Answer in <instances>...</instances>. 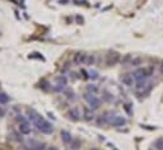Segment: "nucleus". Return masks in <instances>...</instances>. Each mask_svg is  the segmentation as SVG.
Listing matches in <instances>:
<instances>
[{"mask_svg":"<svg viewBox=\"0 0 163 150\" xmlns=\"http://www.w3.org/2000/svg\"><path fill=\"white\" fill-rule=\"evenodd\" d=\"M25 116H27L28 121L35 126L41 134L51 135L54 132V125L50 121H47L44 116H41L35 108H25Z\"/></svg>","mask_w":163,"mask_h":150,"instance_id":"1","label":"nucleus"},{"mask_svg":"<svg viewBox=\"0 0 163 150\" xmlns=\"http://www.w3.org/2000/svg\"><path fill=\"white\" fill-rule=\"evenodd\" d=\"M83 98L85 99V102L88 103V107L91 108V110L96 111V110H98V108L101 107V99H99L96 94L85 93V94L83 96Z\"/></svg>","mask_w":163,"mask_h":150,"instance_id":"2","label":"nucleus"},{"mask_svg":"<svg viewBox=\"0 0 163 150\" xmlns=\"http://www.w3.org/2000/svg\"><path fill=\"white\" fill-rule=\"evenodd\" d=\"M133 78L135 81H140V80H147L148 78H150V75L147 68H136L133 71Z\"/></svg>","mask_w":163,"mask_h":150,"instance_id":"3","label":"nucleus"},{"mask_svg":"<svg viewBox=\"0 0 163 150\" xmlns=\"http://www.w3.org/2000/svg\"><path fill=\"white\" fill-rule=\"evenodd\" d=\"M120 60H121V55L116 51H111L106 55V65L108 68H112V66L117 65L120 62Z\"/></svg>","mask_w":163,"mask_h":150,"instance_id":"4","label":"nucleus"},{"mask_svg":"<svg viewBox=\"0 0 163 150\" xmlns=\"http://www.w3.org/2000/svg\"><path fill=\"white\" fill-rule=\"evenodd\" d=\"M126 123H127V120L124 117V116H114L110 120L108 125L110 126H112V127H116V129H120V127H124L126 126Z\"/></svg>","mask_w":163,"mask_h":150,"instance_id":"5","label":"nucleus"},{"mask_svg":"<svg viewBox=\"0 0 163 150\" xmlns=\"http://www.w3.org/2000/svg\"><path fill=\"white\" fill-rule=\"evenodd\" d=\"M55 81H56V84L52 87L54 90L55 92H64V89L68 85V78L65 75H59V77H56Z\"/></svg>","mask_w":163,"mask_h":150,"instance_id":"6","label":"nucleus"},{"mask_svg":"<svg viewBox=\"0 0 163 150\" xmlns=\"http://www.w3.org/2000/svg\"><path fill=\"white\" fill-rule=\"evenodd\" d=\"M114 116H112V113H111L110 111H105L102 114H99V116H97L96 117V123H97V126H103V125H108V122H110V120Z\"/></svg>","mask_w":163,"mask_h":150,"instance_id":"7","label":"nucleus"},{"mask_svg":"<svg viewBox=\"0 0 163 150\" xmlns=\"http://www.w3.org/2000/svg\"><path fill=\"white\" fill-rule=\"evenodd\" d=\"M66 117L69 118L70 121H73V122H78L82 118V113H80L78 107H72V108H69V110H68Z\"/></svg>","mask_w":163,"mask_h":150,"instance_id":"8","label":"nucleus"},{"mask_svg":"<svg viewBox=\"0 0 163 150\" xmlns=\"http://www.w3.org/2000/svg\"><path fill=\"white\" fill-rule=\"evenodd\" d=\"M120 81H121V84L127 87V88H131L135 85V80L133 78V74L130 73H124L121 74V77H120Z\"/></svg>","mask_w":163,"mask_h":150,"instance_id":"9","label":"nucleus"},{"mask_svg":"<svg viewBox=\"0 0 163 150\" xmlns=\"http://www.w3.org/2000/svg\"><path fill=\"white\" fill-rule=\"evenodd\" d=\"M87 56L88 54L85 52H82V51H78L73 55V59H72V62L75 65V66H79L82 64H85V60H87Z\"/></svg>","mask_w":163,"mask_h":150,"instance_id":"10","label":"nucleus"},{"mask_svg":"<svg viewBox=\"0 0 163 150\" xmlns=\"http://www.w3.org/2000/svg\"><path fill=\"white\" fill-rule=\"evenodd\" d=\"M82 118L84 121H87V122H92L96 120V114H94V111L91 110L89 107L87 106H84L83 107V112H82Z\"/></svg>","mask_w":163,"mask_h":150,"instance_id":"11","label":"nucleus"},{"mask_svg":"<svg viewBox=\"0 0 163 150\" xmlns=\"http://www.w3.org/2000/svg\"><path fill=\"white\" fill-rule=\"evenodd\" d=\"M74 137H73L70 131H68V130H61V131H60V140L63 141L64 145H70Z\"/></svg>","mask_w":163,"mask_h":150,"instance_id":"12","label":"nucleus"},{"mask_svg":"<svg viewBox=\"0 0 163 150\" xmlns=\"http://www.w3.org/2000/svg\"><path fill=\"white\" fill-rule=\"evenodd\" d=\"M18 131L23 136H27L32 132V127H31V122H24V123H18Z\"/></svg>","mask_w":163,"mask_h":150,"instance_id":"13","label":"nucleus"},{"mask_svg":"<svg viewBox=\"0 0 163 150\" xmlns=\"http://www.w3.org/2000/svg\"><path fill=\"white\" fill-rule=\"evenodd\" d=\"M63 94L65 96V98L68 99V101H75L76 99V94H75V92L72 89V88H65L64 92H63Z\"/></svg>","mask_w":163,"mask_h":150,"instance_id":"14","label":"nucleus"},{"mask_svg":"<svg viewBox=\"0 0 163 150\" xmlns=\"http://www.w3.org/2000/svg\"><path fill=\"white\" fill-rule=\"evenodd\" d=\"M102 101L106 102V103H111L114 101V96L110 90L107 89H102Z\"/></svg>","mask_w":163,"mask_h":150,"instance_id":"15","label":"nucleus"},{"mask_svg":"<svg viewBox=\"0 0 163 150\" xmlns=\"http://www.w3.org/2000/svg\"><path fill=\"white\" fill-rule=\"evenodd\" d=\"M140 65H143V57H140V56H135V57H133L131 59V61H130V66L131 68H140Z\"/></svg>","mask_w":163,"mask_h":150,"instance_id":"16","label":"nucleus"},{"mask_svg":"<svg viewBox=\"0 0 163 150\" xmlns=\"http://www.w3.org/2000/svg\"><path fill=\"white\" fill-rule=\"evenodd\" d=\"M122 108H124V111L126 112V114L129 116V117H133L134 116V110H133V103L130 102H126L122 104Z\"/></svg>","mask_w":163,"mask_h":150,"instance_id":"17","label":"nucleus"},{"mask_svg":"<svg viewBox=\"0 0 163 150\" xmlns=\"http://www.w3.org/2000/svg\"><path fill=\"white\" fill-rule=\"evenodd\" d=\"M148 84H149V83H147V80H140V81H136V83H135L134 88H135V90H136V92L142 90V93H143L144 89L147 88V85H148Z\"/></svg>","mask_w":163,"mask_h":150,"instance_id":"18","label":"nucleus"},{"mask_svg":"<svg viewBox=\"0 0 163 150\" xmlns=\"http://www.w3.org/2000/svg\"><path fill=\"white\" fill-rule=\"evenodd\" d=\"M10 102V97L5 92H0V106H5Z\"/></svg>","mask_w":163,"mask_h":150,"instance_id":"19","label":"nucleus"},{"mask_svg":"<svg viewBox=\"0 0 163 150\" xmlns=\"http://www.w3.org/2000/svg\"><path fill=\"white\" fill-rule=\"evenodd\" d=\"M133 59V55L131 54H126L121 57V60H120V64H121V66H127L130 65V61Z\"/></svg>","mask_w":163,"mask_h":150,"instance_id":"20","label":"nucleus"},{"mask_svg":"<svg viewBox=\"0 0 163 150\" xmlns=\"http://www.w3.org/2000/svg\"><path fill=\"white\" fill-rule=\"evenodd\" d=\"M96 61H97L96 55H94V54H88L87 60H85V65H87V66H93V65H96Z\"/></svg>","mask_w":163,"mask_h":150,"instance_id":"21","label":"nucleus"},{"mask_svg":"<svg viewBox=\"0 0 163 150\" xmlns=\"http://www.w3.org/2000/svg\"><path fill=\"white\" fill-rule=\"evenodd\" d=\"M80 146H82V140L78 139V137H74L72 140V143H70V149L72 150H78Z\"/></svg>","mask_w":163,"mask_h":150,"instance_id":"22","label":"nucleus"},{"mask_svg":"<svg viewBox=\"0 0 163 150\" xmlns=\"http://www.w3.org/2000/svg\"><path fill=\"white\" fill-rule=\"evenodd\" d=\"M85 90H87V93H92V94H97L98 93V85L97 84H88L87 87H85Z\"/></svg>","mask_w":163,"mask_h":150,"instance_id":"23","label":"nucleus"},{"mask_svg":"<svg viewBox=\"0 0 163 150\" xmlns=\"http://www.w3.org/2000/svg\"><path fill=\"white\" fill-rule=\"evenodd\" d=\"M15 121L18 122V123H24V122H29V121H28V118H27V116L22 114L21 112H18V113L15 114Z\"/></svg>","mask_w":163,"mask_h":150,"instance_id":"24","label":"nucleus"},{"mask_svg":"<svg viewBox=\"0 0 163 150\" xmlns=\"http://www.w3.org/2000/svg\"><path fill=\"white\" fill-rule=\"evenodd\" d=\"M153 146H154V149H156V150H163V136L158 137L156 141H154Z\"/></svg>","mask_w":163,"mask_h":150,"instance_id":"25","label":"nucleus"},{"mask_svg":"<svg viewBox=\"0 0 163 150\" xmlns=\"http://www.w3.org/2000/svg\"><path fill=\"white\" fill-rule=\"evenodd\" d=\"M28 59H38V60L45 61V57L42 56V54H40V52H32V54H29Z\"/></svg>","mask_w":163,"mask_h":150,"instance_id":"26","label":"nucleus"},{"mask_svg":"<svg viewBox=\"0 0 163 150\" xmlns=\"http://www.w3.org/2000/svg\"><path fill=\"white\" fill-rule=\"evenodd\" d=\"M46 148H47L46 143H37L36 146L32 148V150H46Z\"/></svg>","mask_w":163,"mask_h":150,"instance_id":"27","label":"nucleus"},{"mask_svg":"<svg viewBox=\"0 0 163 150\" xmlns=\"http://www.w3.org/2000/svg\"><path fill=\"white\" fill-rule=\"evenodd\" d=\"M13 136H14V139H15L17 141H19V143H22V141H23V135L21 134L19 131H14V132H13Z\"/></svg>","mask_w":163,"mask_h":150,"instance_id":"28","label":"nucleus"},{"mask_svg":"<svg viewBox=\"0 0 163 150\" xmlns=\"http://www.w3.org/2000/svg\"><path fill=\"white\" fill-rule=\"evenodd\" d=\"M89 73V79H92V80H96V79H98V71L97 70H91V71H88Z\"/></svg>","mask_w":163,"mask_h":150,"instance_id":"29","label":"nucleus"},{"mask_svg":"<svg viewBox=\"0 0 163 150\" xmlns=\"http://www.w3.org/2000/svg\"><path fill=\"white\" fill-rule=\"evenodd\" d=\"M80 77H82L84 80H88V79H89V73L85 70V69H82V70H80Z\"/></svg>","mask_w":163,"mask_h":150,"instance_id":"30","label":"nucleus"},{"mask_svg":"<svg viewBox=\"0 0 163 150\" xmlns=\"http://www.w3.org/2000/svg\"><path fill=\"white\" fill-rule=\"evenodd\" d=\"M75 21H76V23H78V24H83L84 23V18H83V17L82 15H75Z\"/></svg>","mask_w":163,"mask_h":150,"instance_id":"31","label":"nucleus"},{"mask_svg":"<svg viewBox=\"0 0 163 150\" xmlns=\"http://www.w3.org/2000/svg\"><path fill=\"white\" fill-rule=\"evenodd\" d=\"M5 113H6V112H5V110H4V108H3L2 106H0V118H3L4 116H5Z\"/></svg>","mask_w":163,"mask_h":150,"instance_id":"32","label":"nucleus"},{"mask_svg":"<svg viewBox=\"0 0 163 150\" xmlns=\"http://www.w3.org/2000/svg\"><path fill=\"white\" fill-rule=\"evenodd\" d=\"M46 150H59V149H57V146H55V145H47Z\"/></svg>","mask_w":163,"mask_h":150,"instance_id":"33","label":"nucleus"},{"mask_svg":"<svg viewBox=\"0 0 163 150\" xmlns=\"http://www.w3.org/2000/svg\"><path fill=\"white\" fill-rule=\"evenodd\" d=\"M70 0H59V3L61 4V5H66V4H69Z\"/></svg>","mask_w":163,"mask_h":150,"instance_id":"34","label":"nucleus"},{"mask_svg":"<svg viewBox=\"0 0 163 150\" xmlns=\"http://www.w3.org/2000/svg\"><path fill=\"white\" fill-rule=\"evenodd\" d=\"M107 145H108V148H111V149H112V150H118V149H116V146H115L114 144H111V143H108Z\"/></svg>","mask_w":163,"mask_h":150,"instance_id":"35","label":"nucleus"},{"mask_svg":"<svg viewBox=\"0 0 163 150\" xmlns=\"http://www.w3.org/2000/svg\"><path fill=\"white\" fill-rule=\"evenodd\" d=\"M161 73H162V75H163V61H162V65H161Z\"/></svg>","mask_w":163,"mask_h":150,"instance_id":"36","label":"nucleus"},{"mask_svg":"<svg viewBox=\"0 0 163 150\" xmlns=\"http://www.w3.org/2000/svg\"><path fill=\"white\" fill-rule=\"evenodd\" d=\"M91 150H99V149H97V148H92Z\"/></svg>","mask_w":163,"mask_h":150,"instance_id":"37","label":"nucleus"},{"mask_svg":"<svg viewBox=\"0 0 163 150\" xmlns=\"http://www.w3.org/2000/svg\"><path fill=\"white\" fill-rule=\"evenodd\" d=\"M148 150H156V149H153V148H149V149H148Z\"/></svg>","mask_w":163,"mask_h":150,"instance_id":"38","label":"nucleus"}]
</instances>
